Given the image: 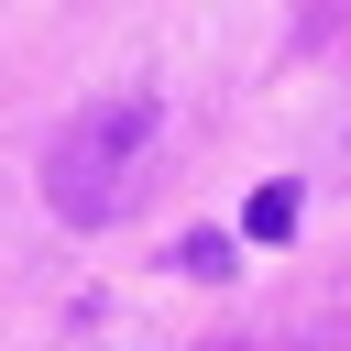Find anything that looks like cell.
Here are the masks:
<instances>
[{
    "label": "cell",
    "mask_w": 351,
    "mask_h": 351,
    "mask_svg": "<svg viewBox=\"0 0 351 351\" xmlns=\"http://www.w3.org/2000/svg\"><path fill=\"white\" fill-rule=\"evenodd\" d=\"M154 143H165V99H154V88H99V99L66 110L55 143H44V208H55L66 230L121 219L132 186L154 176Z\"/></svg>",
    "instance_id": "obj_1"
},
{
    "label": "cell",
    "mask_w": 351,
    "mask_h": 351,
    "mask_svg": "<svg viewBox=\"0 0 351 351\" xmlns=\"http://www.w3.org/2000/svg\"><path fill=\"white\" fill-rule=\"evenodd\" d=\"M241 230H252V241H285V230H296V186H252Z\"/></svg>",
    "instance_id": "obj_2"
},
{
    "label": "cell",
    "mask_w": 351,
    "mask_h": 351,
    "mask_svg": "<svg viewBox=\"0 0 351 351\" xmlns=\"http://www.w3.org/2000/svg\"><path fill=\"white\" fill-rule=\"evenodd\" d=\"M176 263H186L197 285H219V274H230V241H219V230H186V241H176Z\"/></svg>",
    "instance_id": "obj_3"
},
{
    "label": "cell",
    "mask_w": 351,
    "mask_h": 351,
    "mask_svg": "<svg viewBox=\"0 0 351 351\" xmlns=\"http://www.w3.org/2000/svg\"><path fill=\"white\" fill-rule=\"evenodd\" d=\"M208 351H263V340H208Z\"/></svg>",
    "instance_id": "obj_4"
}]
</instances>
